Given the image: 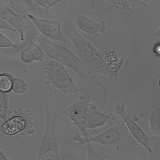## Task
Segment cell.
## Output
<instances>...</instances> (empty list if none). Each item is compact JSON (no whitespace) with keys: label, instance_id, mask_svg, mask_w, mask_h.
Wrapping results in <instances>:
<instances>
[{"label":"cell","instance_id":"8992f818","mask_svg":"<svg viewBox=\"0 0 160 160\" xmlns=\"http://www.w3.org/2000/svg\"><path fill=\"white\" fill-rule=\"evenodd\" d=\"M115 109L116 113L126 123L132 136L149 154H152V142L157 138L150 137L136 123L139 120L137 116L136 115L128 112L124 104H117Z\"/></svg>","mask_w":160,"mask_h":160},{"label":"cell","instance_id":"5b68a950","mask_svg":"<svg viewBox=\"0 0 160 160\" xmlns=\"http://www.w3.org/2000/svg\"><path fill=\"white\" fill-rule=\"evenodd\" d=\"M34 121L33 114L29 109L19 108L14 110L11 118L4 122L1 130L8 136L19 133L24 138L34 133Z\"/></svg>","mask_w":160,"mask_h":160},{"label":"cell","instance_id":"9c48e42d","mask_svg":"<svg viewBox=\"0 0 160 160\" xmlns=\"http://www.w3.org/2000/svg\"><path fill=\"white\" fill-rule=\"evenodd\" d=\"M115 118L113 113L101 112L97 105L93 104L89 106L83 124L87 129H95L111 123Z\"/></svg>","mask_w":160,"mask_h":160},{"label":"cell","instance_id":"e0dca14e","mask_svg":"<svg viewBox=\"0 0 160 160\" xmlns=\"http://www.w3.org/2000/svg\"><path fill=\"white\" fill-rule=\"evenodd\" d=\"M27 47L30 51L34 61L40 62L41 63L44 62V52L38 44L32 41H30Z\"/></svg>","mask_w":160,"mask_h":160},{"label":"cell","instance_id":"8fae6325","mask_svg":"<svg viewBox=\"0 0 160 160\" xmlns=\"http://www.w3.org/2000/svg\"><path fill=\"white\" fill-rule=\"evenodd\" d=\"M76 23L77 27L82 32L97 38L100 33H103L106 28V22L101 20L96 22L92 19L83 16L77 18Z\"/></svg>","mask_w":160,"mask_h":160},{"label":"cell","instance_id":"5bb4252c","mask_svg":"<svg viewBox=\"0 0 160 160\" xmlns=\"http://www.w3.org/2000/svg\"><path fill=\"white\" fill-rule=\"evenodd\" d=\"M150 130L157 137L160 136V110L159 108L154 107L149 115Z\"/></svg>","mask_w":160,"mask_h":160},{"label":"cell","instance_id":"3957f363","mask_svg":"<svg viewBox=\"0 0 160 160\" xmlns=\"http://www.w3.org/2000/svg\"><path fill=\"white\" fill-rule=\"evenodd\" d=\"M38 44L50 58L71 69L83 78L90 72L86 65L70 49L52 42L45 37L37 38Z\"/></svg>","mask_w":160,"mask_h":160},{"label":"cell","instance_id":"83f0119b","mask_svg":"<svg viewBox=\"0 0 160 160\" xmlns=\"http://www.w3.org/2000/svg\"><path fill=\"white\" fill-rule=\"evenodd\" d=\"M137 4H141L144 7H147L148 3L151 0H136Z\"/></svg>","mask_w":160,"mask_h":160},{"label":"cell","instance_id":"d6986e66","mask_svg":"<svg viewBox=\"0 0 160 160\" xmlns=\"http://www.w3.org/2000/svg\"><path fill=\"white\" fill-rule=\"evenodd\" d=\"M85 145L87 150L88 160H104L107 159V157L106 155L97 152L90 142H86Z\"/></svg>","mask_w":160,"mask_h":160},{"label":"cell","instance_id":"484cf974","mask_svg":"<svg viewBox=\"0 0 160 160\" xmlns=\"http://www.w3.org/2000/svg\"><path fill=\"white\" fill-rule=\"evenodd\" d=\"M90 2V0H69V6H75L81 5L89 6Z\"/></svg>","mask_w":160,"mask_h":160},{"label":"cell","instance_id":"30bf717a","mask_svg":"<svg viewBox=\"0 0 160 160\" xmlns=\"http://www.w3.org/2000/svg\"><path fill=\"white\" fill-rule=\"evenodd\" d=\"M0 18L10 25L19 34L21 41H24V32L26 27L23 17L6 5L0 3Z\"/></svg>","mask_w":160,"mask_h":160},{"label":"cell","instance_id":"4fadbf2b","mask_svg":"<svg viewBox=\"0 0 160 160\" xmlns=\"http://www.w3.org/2000/svg\"><path fill=\"white\" fill-rule=\"evenodd\" d=\"M103 56L107 66L118 73L123 66L124 59L121 58L119 55L113 50H106Z\"/></svg>","mask_w":160,"mask_h":160},{"label":"cell","instance_id":"7c38bea8","mask_svg":"<svg viewBox=\"0 0 160 160\" xmlns=\"http://www.w3.org/2000/svg\"><path fill=\"white\" fill-rule=\"evenodd\" d=\"M87 14L94 21L99 22L115 7L106 0H90Z\"/></svg>","mask_w":160,"mask_h":160},{"label":"cell","instance_id":"4316f807","mask_svg":"<svg viewBox=\"0 0 160 160\" xmlns=\"http://www.w3.org/2000/svg\"><path fill=\"white\" fill-rule=\"evenodd\" d=\"M153 46V52L155 54L157 55V56H160V42L158 40L152 43L151 42H149Z\"/></svg>","mask_w":160,"mask_h":160},{"label":"cell","instance_id":"f1b7e54d","mask_svg":"<svg viewBox=\"0 0 160 160\" xmlns=\"http://www.w3.org/2000/svg\"><path fill=\"white\" fill-rule=\"evenodd\" d=\"M9 160L6 156L5 154L2 151V150L0 149V160Z\"/></svg>","mask_w":160,"mask_h":160},{"label":"cell","instance_id":"7402d4cb","mask_svg":"<svg viewBox=\"0 0 160 160\" xmlns=\"http://www.w3.org/2000/svg\"><path fill=\"white\" fill-rule=\"evenodd\" d=\"M20 58L23 62L27 64L31 63L34 61L31 52L27 47L21 52Z\"/></svg>","mask_w":160,"mask_h":160},{"label":"cell","instance_id":"603a6c76","mask_svg":"<svg viewBox=\"0 0 160 160\" xmlns=\"http://www.w3.org/2000/svg\"><path fill=\"white\" fill-rule=\"evenodd\" d=\"M16 46L10 40L0 33V48H13Z\"/></svg>","mask_w":160,"mask_h":160},{"label":"cell","instance_id":"9a60e30c","mask_svg":"<svg viewBox=\"0 0 160 160\" xmlns=\"http://www.w3.org/2000/svg\"><path fill=\"white\" fill-rule=\"evenodd\" d=\"M110 4L113 5L115 8H122L133 15L137 14L134 8L138 5L136 0H106Z\"/></svg>","mask_w":160,"mask_h":160},{"label":"cell","instance_id":"7a4b0ae2","mask_svg":"<svg viewBox=\"0 0 160 160\" xmlns=\"http://www.w3.org/2000/svg\"><path fill=\"white\" fill-rule=\"evenodd\" d=\"M64 32L71 40L78 57L86 65L90 74H101L113 83L118 81V73L108 68L102 54L79 33L71 20L65 19L62 22Z\"/></svg>","mask_w":160,"mask_h":160},{"label":"cell","instance_id":"d4e9b609","mask_svg":"<svg viewBox=\"0 0 160 160\" xmlns=\"http://www.w3.org/2000/svg\"><path fill=\"white\" fill-rule=\"evenodd\" d=\"M0 29L13 32L18 34L17 32L9 23L0 18Z\"/></svg>","mask_w":160,"mask_h":160},{"label":"cell","instance_id":"52a82bcc","mask_svg":"<svg viewBox=\"0 0 160 160\" xmlns=\"http://www.w3.org/2000/svg\"><path fill=\"white\" fill-rule=\"evenodd\" d=\"M132 138L126 123L119 120L114 126L110 128L102 133L92 136L88 134V141L96 142L107 147L118 148L119 145Z\"/></svg>","mask_w":160,"mask_h":160},{"label":"cell","instance_id":"f546056e","mask_svg":"<svg viewBox=\"0 0 160 160\" xmlns=\"http://www.w3.org/2000/svg\"><path fill=\"white\" fill-rule=\"evenodd\" d=\"M151 36L160 38V28L154 33L151 34Z\"/></svg>","mask_w":160,"mask_h":160},{"label":"cell","instance_id":"cb8c5ba5","mask_svg":"<svg viewBox=\"0 0 160 160\" xmlns=\"http://www.w3.org/2000/svg\"><path fill=\"white\" fill-rule=\"evenodd\" d=\"M26 7L28 14L37 16V12L33 0H23Z\"/></svg>","mask_w":160,"mask_h":160},{"label":"cell","instance_id":"2e32d148","mask_svg":"<svg viewBox=\"0 0 160 160\" xmlns=\"http://www.w3.org/2000/svg\"><path fill=\"white\" fill-rule=\"evenodd\" d=\"M14 78L7 72L0 73V91L7 93L12 91Z\"/></svg>","mask_w":160,"mask_h":160},{"label":"cell","instance_id":"277c9868","mask_svg":"<svg viewBox=\"0 0 160 160\" xmlns=\"http://www.w3.org/2000/svg\"><path fill=\"white\" fill-rule=\"evenodd\" d=\"M46 75L44 84H50L51 88L46 92H51L53 89L58 90L65 97L68 95L81 94L83 89L78 88L63 65L52 60L47 63L44 62L42 63Z\"/></svg>","mask_w":160,"mask_h":160},{"label":"cell","instance_id":"44dd1931","mask_svg":"<svg viewBox=\"0 0 160 160\" xmlns=\"http://www.w3.org/2000/svg\"><path fill=\"white\" fill-rule=\"evenodd\" d=\"M33 1L38 6L44 8L47 13L51 8L61 2L62 0H33Z\"/></svg>","mask_w":160,"mask_h":160},{"label":"cell","instance_id":"ac0fdd59","mask_svg":"<svg viewBox=\"0 0 160 160\" xmlns=\"http://www.w3.org/2000/svg\"><path fill=\"white\" fill-rule=\"evenodd\" d=\"M8 112V94L0 91V119L3 122L7 120Z\"/></svg>","mask_w":160,"mask_h":160},{"label":"cell","instance_id":"ffe728a7","mask_svg":"<svg viewBox=\"0 0 160 160\" xmlns=\"http://www.w3.org/2000/svg\"><path fill=\"white\" fill-rule=\"evenodd\" d=\"M26 82L21 78H14L12 91L15 94L21 95L25 93L28 89Z\"/></svg>","mask_w":160,"mask_h":160},{"label":"cell","instance_id":"6da1fadb","mask_svg":"<svg viewBox=\"0 0 160 160\" xmlns=\"http://www.w3.org/2000/svg\"><path fill=\"white\" fill-rule=\"evenodd\" d=\"M54 91L39 93L38 98L43 104L45 119L43 136L38 152L37 160H60L59 149L60 142L56 132L57 120L67 104L63 94Z\"/></svg>","mask_w":160,"mask_h":160},{"label":"cell","instance_id":"ba28073f","mask_svg":"<svg viewBox=\"0 0 160 160\" xmlns=\"http://www.w3.org/2000/svg\"><path fill=\"white\" fill-rule=\"evenodd\" d=\"M27 16L44 37L54 41L66 42L61 31L62 18L55 20L41 18L30 14Z\"/></svg>","mask_w":160,"mask_h":160}]
</instances>
